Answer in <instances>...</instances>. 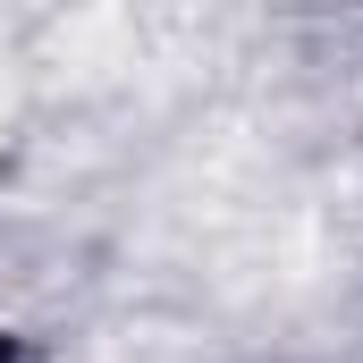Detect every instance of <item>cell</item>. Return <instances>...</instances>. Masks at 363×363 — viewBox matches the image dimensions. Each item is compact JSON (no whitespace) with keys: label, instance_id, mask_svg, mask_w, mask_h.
<instances>
[{"label":"cell","instance_id":"1","mask_svg":"<svg viewBox=\"0 0 363 363\" xmlns=\"http://www.w3.org/2000/svg\"><path fill=\"white\" fill-rule=\"evenodd\" d=\"M0 363H17V338H9V330H0Z\"/></svg>","mask_w":363,"mask_h":363}]
</instances>
